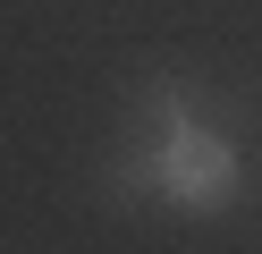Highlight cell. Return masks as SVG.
I'll list each match as a JSON object with an SVG mask.
<instances>
[{"label":"cell","instance_id":"cell-1","mask_svg":"<svg viewBox=\"0 0 262 254\" xmlns=\"http://www.w3.org/2000/svg\"><path fill=\"white\" fill-rule=\"evenodd\" d=\"M237 144H228V135H211V127H169L161 135V152H152V186L169 203H186V212H220L228 195H237Z\"/></svg>","mask_w":262,"mask_h":254},{"label":"cell","instance_id":"cell-2","mask_svg":"<svg viewBox=\"0 0 262 254\" xmlns=\"http://www.w3.org/2000/svg\"><path fill=\"white\" fill-rule=\"evenodd\" d=\"M144 110H152V127H161V135L186 127V93H178V85H152V102H144Z\"/></svg>","mask_w":262,"mask_h":254}]
</instances>
